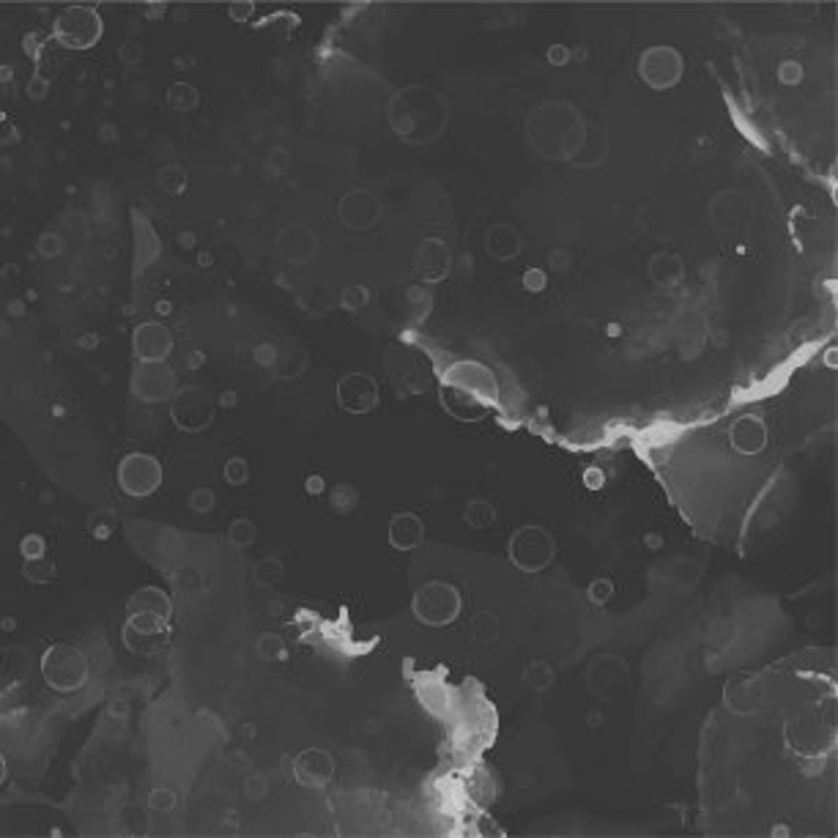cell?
<instances>
[{
    "mask_svg": "<svg viewBox=\"0 0 838 838\" xmlns=\"http://www.w3.org/2000/svg\"><path fill=\"white\" fill-rule=\"evenodd\" d=\"M148 806L154 811H159V814H170L176 808V792H170V789H154V792L148 794Z\"/></svg>",
    "mask_w": 838,
    "mask_h": 838,
    "instance_id": "obj_19",
    "label": "cell"
},
{
    "mask_svg": "<svg viewBox=\"0 0 838 838\" xmlns=\"http://www.w3.org/2000/svg\"><path fill=\"white\" fill-rule=\"evenodd\" d=\"M252 8H255L252 3H233V6H230V17H233V20H241V23H244V20H249Z\"/></svg>",
    "mask_w": 838,
    "mask_h": 838,
    "instance_id": "obj_26",
    "label": "cell"
},
{
    "mask_svg": "<svg viewBox=\"0 0 838 838\" xmlns=\"http://www.w3.org/2000/svg\"><path fill=\"white\" fill-rule=\"evenodd\" d=\"M39 252H42V255H47V258L58 255V252H61L58 239H55V236H42V241H39Z\"/></svg>",
    "mask_w": 838,
    "mask_h": 838,
    "instance_id": "obj_25",
    "label": "cell"
},
{
    "mask_svg": "<svg viewBox=\"0 0 838 838\" xmlns=\"http://www.w3.org/2000/svg\"><path fill=\"white\" fill-rule=\"evenodd\" d=\"M318 756H321L318 750H307V753H301V756L296 759V778H299L304 786H321V784L332 775V762L323 756L321 765H316Z\"/></svg>",
    "mask_w": 838,
    "mask_h": 838,
    "instance_id": "obj_12",
    "label": "cell"
},
{
    "mask_svg": "<svg viewBox=\"0 0 838 838\" xmlns=\"http://www.w3.org/2000/svg\"><path fill=\"white\" fill-rule=\"evenodd\" d=\"M364 301H367V294H364L362 288H348V291H345V296H342V304H345V307H351V310L362 307Z\"/></svg>",
    "mask_w": 838,
    "mask_h": 838,
    "instance_id": "obj_24",
    "label": "cell"
},
{
    "mask_svg": "<svg viewBox=\"0 0 838 838\" xmlns=\"http://www.w3.org/2000/svg\"><path fill=\"white\" fill-rule=\"evenodd\" d=\"M129 389L143 403H162L176 395V373L167 362H137L129 378Z\"/></svg>",
    "mask_w": 838,
    "mask_h": 838,
    "instance_id": "obj_4",
    "label": "cell"
},
{
    "mask_svg": "<svg viewBox=\"0 0 838 838\" xmlns=\"http://www.w3.org/2000/svg\"><path fill=\"white\" fill-rule=\"evenodd\" d=\"M102 36V20L91 6H68L55 20V39L68 49H88Z\"/></svg>",
    "mask_w": 838,
    "mask_h": 838,
    "instance_id": "obj_2",
    "label": "cell"
},
{
    "mask_svg": "<svg viewBox=\"0 0 838 838\" xmlns=\"http://www.w3.org/2000/svg\"><path fill=\"white\" fill-rule=\"evenodd\" d=\"M307 491H310V493H321V491H323V479H321V477H310V479H307Z\"/></svg>",
    "mask_w": 838,
    "mask_h": 838,
    "instance_id": "obj_30",
    "label": "cell"
},
{
    "mask_svg": "<svg viewBox=\"0 0 838 838\" xmlns=\"http://www.w3.org/2000/svg\"><path fill=\"white\" fill-rule=\"evenodd\" d=\"M584 479H587V485H589V488H600V482H603V474H600V472L594 469V472H587V474H584Z\"/></svg>",
    "mask_w": 838,
    "mask_h": 838,
    "instance_id": "obj_29",
    "label": "cell"
},
{
    "mask_svg": "<svg viewBox=\"0 0 838 838\" xmlns=\"http://www.w3.org/2000/svg\"><path fill=\"white\" fill-rule=\"evenodd\" d=\"M167 102H170V107H173V110H179V113H189V110H195V107H198L200 96H198V91H195L192 85H186V83H176V85L167 91Z\"/></svg>",
    "mask_w": 838,
    "mask_h": 838,
    "instance_id": "obj_14",
    "label": "cell"
},
{
    "mask_svg": "<svg viewBox=\"0 0 838 838\" xmlns=\"http://www.w3.org/2000/svg\"><path fill=\"white\" fill-rule=\"evenodd\" d=\"M44 551H47V543H44V537H39V534H25L23 543H20L23 559H39V556H44Z\"/></svg>",
    "mask_w": 838,
    "mask_h": 838,
    "instance_id": "obj_21",
    "label": "cell"
},
{
    "mask_svg": "<svg viewBox=\"0 0 838 838\" xmlns=\"http://www.w3.org/2000/svg\"><path fill=\"white\" fill-rule=\"evenodd\" d=\"M280 573H282V565L269 556V559H263V562L255 565V581L263 584V587H272V584L280 581Z\"/></svg>",
    "mask_w": 838,
    "mask_h": 838,
    "instance_id": "obj_17",
    "label": "cell"
},
{
    "mask_svg": "<svg viewBox=\"0 0 838 838\" xmlns=\"http://www.w3.org/2000/svg\"><path fill=\"white\" fill-rule=\"evenodd\" d=\"M113 712H115V715H126V707H124V702H115Z\"/></svg>",
    "mask_w": 838,
    "mask_h": 838,
    "instance_id": "obj_31",
    "label": "cell"
},
{
    "mask_svg": "<svg viewBox=\"0 0 838 838\" xmlns=\"http://www.w3.org/2000/svg\"><path fill=\"white\" fill-rule=\"evenodd\" d=\"M258 655L263 660H285V644L277 635H261L258 641Z\"/></svg>",
    "mask_w": 838,
    "mask_h": 838,
    "instance_id": "obj_18",
    "label": "cell"
},
{
    "mask_svg": "<svg viewBox=\"0 0 838 838\" xmlns=\"http://www.w3.org/2000/svg\"><path fill=\"white\" fill-rule=\"evenodd\" d=\"M42 674H44V682L52 690L74 693L88 682L91 666H88V657L83 655L77 647L52 644L42 655Z\"/></svg>",
    "mask_w": 838,
    "mask_h": 838,
    "instance_id": "obj_1",
    "label": "cell"
},
{
    "mask_svg": "<svg viewBox=\"0 0 838 838\" xmlns=\"http://www.w3.org/2000/svg\"><path fill=\"white\" fill-rule=\"evenodd\" d=\"M126 611H129V616H132V613H154V616L170 619L173 603H170L167 592H162L159 587H143V589H137L135 594L129 597Z\"/></svg>",
    "mask_w": 838,
    "mask_h": 838,
    "instance_id": "obj_10",
    "label": "cell"
},
{
    "mask_svg": "<svg viewBox=\"0 0 838 838\" xmlns=\"http://www.w3.org/2000/svg\"><path fill=\"white\" fill-rule=\"evenodd\" d=\"M189 504H192L195 513H208V510L214 507V491H208V488H195L192 496H189Z\"/></svg>",
    "mask_w": 838,
    "mask_h": 838,
    "instance_id": "obj_22",
    "label": "cell"
},
{
    "mask_svg": "<svg viewBox=\"0 0 838 838\" xmlns=\"http://www.w3.org/2000/svg\"><path fill=\"white\" fill-rule=\"evenodd\" d=\"M170 417H173V422H176L181 431L198 433L211 425V419H214V403H211V397L205 395V389L186 386V389H181V392L173 397Z\"/></svg>",
    "mask_w": 838,
    "mask_h": 838,
    "instance_id": "obj_6",
    "label": "cell"
},
{
    "mask_svg": "<svg viewBox=\"0 0 838 838\" xmlns=\"http://www.w3.org/2000/svg\"><path fill=\"white\" fill-rule=\"evenodd\" d=\"M3 778H6V759L0 756V784H3Z\"/></svg>",
    "mask_w": 838,
    "mask_h": 838,
    "instance_id": "obj_32",
    "label": "cell"
},
{
    "mask_svg": "<svg viewBox=\"0 0 838 838\" xmlns=\"http://www.w3.org/2000/svg\"><path fill=\"white\" fill-rule=\"evenodd\" d=\"M460 611V594L447 584H428L414 597V613L428 625H447Z\"/></svg>",
    "mask_w": 838,
    "mask_h": 838,
    "instance_id": "obj_7",
    "label": "cell"
},
{
    "mask_svg": "<svg viewBox=\"0 0 838 838\" xmlns=\"http://www.w3.org/2000/svg\"><path fill=\"white\" fill-rule=\"evenodd\" d=\"M389 543L395 545L397 551H411L422 543V521L414 518V515H397L389 523Z\"/></svg>",
    "mask_w": 838,
    "mask_h": 838,
    "instance_id": "obj_11",
    "label": "cell"
},
{
    "mask_svg": "<svg viewBox=\"0 0 838 838\" xmlns=\"http://www.w3.org/2000/svg\"><path fill=\"white\" fill-rule=\"evenodd\" d=\"M167 635H170V619L154 616V613H132L124 628L126 647L135 655H154L167 644Z\"/></svg>",
    "mask_w": 838,
    "mask_h": 838,
    "instance_id": "obj_5",
    "label": "cell"
},
{
    "mask_svg": "<svg viewBox=\"0 0 838 838\" xmlns=\"http://www.w3.org/2000/svg\"><path fill=\"white\" fill-rule=\"evenodd\" d=\"M118 485L126 496H151L162 485V466L157 457L145 453H132L126 455L118 463Z\"/></svg>",
    "mask_w": 838,
    "mask_h": 838,
    "instance_id": "obj_3",
    "label": "cell"
},
{
    "mask_svg": "<svg viewBox=\"0 0 838 838\" xmlns=\"http://www.w3.org/2000/svg\"><path fill=\"white\" fill-rule=\"evenodd\" d=\"M781 80H784V83L800 80V66H797V64H784V66H781Z\"/></svg>",
    "mask_w": 838,
    "mask_h": 838,
    "instance_id": "obj_28",
    "label": "cell"
},
{
    "mask_svg": "<svg viewBox=\"0 0 838 838\" xmlns=\"http://www.w3.org/2000/svg\"><path fill=\"white\" fill-rule=\"evenodd\" d=\"M227 537H230V543L236 545V548H249V545L255 543V526L249 521H244V518L241 521H233Z\"/></svg>",
    "mask_w": 838,
    "mask_h": 838,
    "instance_id": "obj_16",
    "label": "cell"
},
{
    "mask_svg": "<svg viewBox=\"0 0 838 838\" xmlns=\"http://www.w3.org/2000/svg\"><path fill=\"white\" fill-rule=\"evenodd\" d=\"M173 332L162 323H140L132 335V351H135L137 362H167V357L173 354Z\"/></svg>",
    "mask_w": 838,
    "mask_h": 838,
    "instance_id": "obj_8",
    "label": "cell"
},
{
    "mask_svg": "<svg viewBox=\"0 0 838 838\" xmlns=\"http://www.w3.org/2000/svg\"><path fill=\"white\" fill-rule=\"evenodd\" d=\"M249 477V469H247V460L244 457H233V460H227L225 463V479L230 482V485H244Z\"/></svg>",
    "mask_w": 838,
    "mask_h": 838,
    "instance_id": "obj_20",
    "label": "cell"
},
{
    "mask_svg": "<svg viewBox=\"0 0 838 838\" xmlns=\"http://www.w3.org/2000/svg\"><path fill=\"white\" fill-rule=\"evenodd\" d=\"M378 400V389L376 384L362 376V373H354V376H345L340 381V403L342 408L348 411H367V408L376 406Z\"/></svg>",
    "mask_w": 838,
    "mask_h": 838,
    "instance_id": "obj_9",
    "label": "cell"
},
{
    "mask_svg": "<svg viewBox=\"0 0 838 838\" xmlns=\"http://www.w3.org/2000/svg\"><path fill=\"white\" fill-rule=\"evenodd\" d=\"M594 592H597V594H589V597H594V603H606L609 594H611V584H609V581H597V584H594Z\"/></svg>",
    "mask_w": 838,
    "mask_h": 838,
    "instance_id": "obj_27",
    "label": "cell"
},
{
    "mask_svg": "<svg viewBox=\"0 0 838 838\" xmlns=\"http://www.w3.org/2000/svg\"><path fill=\"white\" fill-rule=\"evenodd\" d=\"M198 584H200V575H198L195 570H181V573L176 575V587H179V592H184V594H192V592L198 589Z\"/></svg>",
    "mask_w": 838,
    "mask_h": 838,
    "instance_id": "obj_23",
    "label": "cell"
},
{
    "mask_svg": "<svg viewBox=\"0 0 838 838\" xmlns=\"http://www.w3.org/2000/svg\"><path fill=\"white\" fill-rule=\"evenodd\" d=\"M25 578L28 581H33V584H44V581H52L55 578V567H52V562H44V556H39V559H25Z\"/></svg>",
    "mask_w": 838,
    "mask_h": 838,
    "instance_id": "obj_15",
    "label": "cell"
},
{
    "mask_svg": "<svg viewBox=\"0 0 838 838\" xmlns=\"http://www.w3.org/2000/svg\"><path fill=\"white\" fill-rule=\"evenodd\" d=\"M296 236H299V239H294L291 227H285V230L280 233V252H282L288 261H304V258H310V255L316 252V247H304V241H316V239H313L310 230H304V227H299V225H296Z\"/></svg>",
    "mask_w": 838,
    "mask_h": 838,
    "instance_id": "obj_13",
    "label": "cell"
}]
</instances>
